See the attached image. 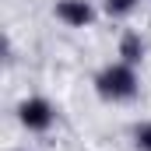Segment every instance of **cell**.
I'll use <instances>...</instances> for the list:
<instances>
[{"instance_id":"2","label":"cell","mask_w":151,"mask_h":151,"mask_svg":"<svg viewBox=\"0 0 151 151\" xmlns=\"http://www.w3.org/2000/svg\"><path fill=\"white\" fill-rule=\"evenodd\" d=\"M18 123L28 130V134H46L56 127V106L42 95H28L18 102Z\"/></svg>"},{"instance_id":"1","label":"cell","mask_w":151,"mask_h":151,"mask_svg":"<svg viewBox=\"0 0 151 151\" xmlns=\"http://www.w3.org/2000/svg\"><path fill=\"white\" fill-rule=\"evenodd\" d=\"M95 91H99V99H106V102H130V99H137V91H141V74H137V67H130V63H123V60H109L99 74H95Z\"/></svg>"},{"instance_id":"6","label":"cell","mask_w":151,"mask_h":151,"mask_svg":"<svg viewBox=\"0 0 151 151\" xmlns=\"http://www.w3.org/2000/svg\"><path fill=\"white\" fill-rule=\"evenodd\" d=\"M130 144L134 151H151V119H137L130 127Z\"/></svg>"},{"instance_id":"7","label":"cell","mask_w":151,"mask_h":151,"mask_svg":"<svg viewBox=\"0 0 151 151\" xmlns=\"http://www.w3.org/2000/svg\"><path fill=\"white\" fill-rule=\"evenodd\" d=\"M148 4H151V0H148Z\"/></svg>"},{"instance_id":"3","label":"cell","mask_w":151,"mask_h":151,"mask_svg":"<svg viewBox=\"0 0 151 151\" xmlns=\"http://www.w3.org/2000/svg\"><path fill=\"white\" fill-rule=\"evenodd\" d=\"M53 14H56V21H63L67 28H91L95 18H99V11H95L91 0H56Z\"/></svg>"},{"instance_id":"4","label":"cell","mask_w":151,"mask_h":151,"mask_svg":"<svg viewBox=\"0 0 151 151\" xmlns=\"http://www.w3.org/2000/svg\"><path fill=\"white\" fill-rule=\"evenodd\" d=\"M144 53H148V42L141 32H123L119 42H116V60L130 63V67H141L144 63Z\"/></svg>"},{"instance_id":"5","label":"cell","mask_w":151,"mask_h":151,"mask_svg":"<svg viewBox=\"0 0 151 151\" xmlns=\"http://www.w3.org/2000/svg\"><path fill=\"white\" fill-rule=\"evenodd\" d=\"M137 7H141V0H102V14H106V18H113V21L130 18Z\"/></svg>"}]
</instances>
